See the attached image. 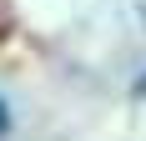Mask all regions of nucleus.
<instances>
[{"label": "nucleus", "instance_id": "1", "mask_svg": "<svg viewBox=\"0 0 146 141\" xmlns=\"http://www.w3.org/2000/svg\"><path fill=\"white\" fill-rule=\"evenodd\" d=\"M5 126H10V111H5V101H0V131H5Z\"/></svg>", "mask_w": 146, "mask_h": 141}, {"label": "nucleus", "instance_id": "2", "mask_svg": "<svg viewBox=\"0 0 146 141\" xmlns=\"http://www.w3.org/2000/svg\"><path fill=\"white\" fill-rule=\"evenodd\" d=\"M136 96H141V101H146V76H141V81H136Z\"/></svg>", "mask_w": 146, "mask_h": 141}]
</instances>
